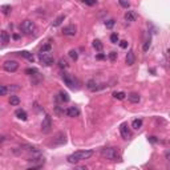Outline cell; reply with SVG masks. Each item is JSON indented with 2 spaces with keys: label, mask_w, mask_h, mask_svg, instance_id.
Returning <instances> with one entry per match:
<instances>
[{
  "label": "cell",
  "mask_w": 170,
  "mask_h": 170,
  "mask_svg": "<svg viewBox=\"0 0 170 170\" xmlns=\"http://www.w3.org/2000/svg\"><path fill=\"white\" fill-rule=\"evenodd\" d=\"M93 155V150H78L74 151L73 154L68 155V162L69 163H78L80 161H84V159H88Z\"/></svg>",
  "instance_id": "6da1fadb"
},
{
  "label": "cell",
  "mask_w": 170,
  "mask_h": 170,
  "mask_svg": "<svg viewBox=\"0 0 170 170\" xmlns=\"http://www.w3.org/2000/svg\"><path fill=\"white\" fill-rule=\"evenodd\" d=\"M101 155L110 161H118L120 159V153L116 147H104L101 149Z\"/></svg>",
  "instance_id": "7a4b0ae2"
},
{
  "label": "cell",
  "mask_w": 170,
  "mask_h": 170,
  "mask_svg": "<svg viewBox=\"0 0 170 170\" xmlns=\"http://www.w3.org/2000/svg\"><path fill=\"white\" fill-rule=\"evenodd\" d=\"M20 31L23 32L24 35H32L36 32V25L31 20H24L23 23L20 24Z\"/></svg>",
  "instance_id": "3957f363"
},
{
  "label": "cell",
  "mask_w": 170,
  "mask_h": 170,
  "mask_svg": "<svg viewBox=\"0 0 170 170\" xmlns=\"http://www.w3.org/2000/svg\"><path fill=\"white\" fill-rule=\"evenodd\" d=\"M3 68H4V70L13 73V72H16V70L19 69V62L15 61V60H7V61H4Z\"/></svg>",
  "instance_id": "277c9868"
},
{
  "label": "cell",
  "mask_w": 170,
  "mask_h": 170,
  "mask_svg": "<svg viewBox=\"0 0 170 170\" xmlns=\"http://www.w3.org/2000/svg\"><path fill=\"white\" fill-rule=\"evenodd\" d=\"M39 58H40V61H41L44 65H46V66H49V65H52V64H54L53 56L49 54V53H39Z\"/></svg>",
  "instance_id": "5b68a950"
},
{
  "label": "cell",
  "mask_w": 170,
  "mask_h": 170,
  "mask_svg": "<svg viewBox=\"0 0 170 170\" xmlns=\"http://www.w3.org/2000/svg\"><path fill=\"white\" fill-rule=\"evenodd\" d=\"M52 129V120L49 116H45V118L41 122V131L42 133H49Z\"/></svg>",
  "instance_id": "8992f818"
},
{
  "label": "cell",
  "mask_w": 170,
  "mask_h": 170,
  "mask_svg": "<svg viewBox=\"0 0 170 170\" xmlns=\"http://www.w3.org/2000/svg\"><path fill=\"white\" fill-rule=\"evenodd\" d=\"M62 80H64V82H65L69 88H76V84H77V81L74 80V77H72L70 74L68 73H62Z\"/></svg>",
  "instance_id": "52a82bcc"
},
{
  "label": "cell",
  "mask_w": 170,
  "mask_h": 170,
  "mask_svg": "<svg viewBox=\"0 0 170 170\" xmlns=\"http://www.w3.org/2000/svg\"><path fill=\"white\" fill-rule=\"evenodd\" d=\"M76 33H77V29H76V27L72 25V24L62 28V35L64 36H70V37H72V36H74Z\"/></svg>",
  "instance_id": "ba28073f"
},
{
  "label": "cell",
  "mask_w": 170,
  "mask_h": 170,
  "mask_svg": "<svg viewBox=\"0 0 170 170\" xmlns=\"http://www.w3.org/2000/svg\"><path fill=\"white\" fill-rule=\"evenodd\" d=\"M120 131H121L122 138H124V139H129V137H130V130H129V127H127L126 122H122V124L120 125Z\"/></svg>",
  "instance_id": "9c48e42d"
},
{
  "label": "cell",
  "mask_w": 170,
  "mask_h": 170,
  "mask_svg": "<svg viewBox=\"0 0 170 170\" xmlns=\"http://www.w3.org/2000/svg\"><path fill=\"white\" fill-rule=\"evenodd\" d=\"M64 113H65L68 117H77L78 114H80V110H78L76 106H69V108H66L65 110H64Z\"/></svg>",
  "instance_id": "30bf717a"
},
{
  "label": "cell",
  "mask_w": 170,
  "mask_h": 170,
  "mask_svg": "<svg viewBox=\"0 0 170 170\" xmlns=\"http://www.w3.org/2000/svg\"><path fill=\"white\" fill-rule=\"evenodd\" d=\"M125 61H126V64L127 65H133L135 62V56H134V52L133 50H129L127 52V54H126V58H125Z\"/></svg>",
  "instance_id": "8fae6325"
},
{
  "label": "cell",
  "mask_w": 170,
  "mask_h": 170,
  "mask_svg": "<svg viewBox=\"0 0 170 170\" xmlns=\"http://www.w3.org/2000/svg\"><path fill=\"white\" fill-rule=\"evenodd\" d=\"M125 20L126 21H135L137 20V13L135 11H127L125 13Z\"/></svg>",
  "instance_id": "7c38bea8"
},
{
  "label": "cell",
  "mask_w": 170,
  "mask_h": 170,
  "mask_svg": "<svg viewBox=\"0 0 170 170\" xmlns=\"http://www.w3.org/2000/svg\"><path fill=\"white\" fill-rule=\"evenodd\" d=\"M127 98H129V101L130 102H133V104H138L139 101H141V97H139V94L138 93H130L129 96H127Z\"/></svg>",
  "instance_id": "4fadbf2b"
},
{
  "label": "cell",
  "mask_w": 170,
  "mask_h": 170,
  "mask_svg": "<svg viewBox=\"0 0 170 170\" xmlns=\"http://www.w3.org/2000/svg\"><path fill=\"white\" fill-rule=\"evenodd\" d=\"M15 114H16V117L21 121H27V118H28L27 113H25V110H23V109H17L15 112Z\"/></svg>",
  "instance_id": "5bb4252c"
},
{
  "label": "cell",
  "mask_w": 170,
  "mask_h": 170,
  "mask_svg": "<svg viewBox=\"0 0 170 170\" xmlns=\"http://www.w3.org/2000/svg\"><path fill=\"white\" fill-rule=\"evenodd\" d=\"M86 88L89 89V90H97L98 89V85H97V81L96 80H88V82H86Z\"/></svg>",
  "instance_id": "9a60e30c"
},
{
  "label": "cell",
  "mask_w": 170,
  "mask_h": 170,
  "mask_svg": "<svg viewBox=\"0 0 170 170\" xmlns=\"http://www.w3.org/2000/svg\"><path fill=\"white\" fill-rule=\"evenodd\" d=\"M0 40L3 41V44H7V42H9V35H8V32H5V31L0 32Z\"/></svg>",
  "instance_id": "2e32d148"
},
{
  "label": "cell",
  "mask_w": 170,
  "mask_h": 170,
  "mask_svg": "<svg viewBox=\"0 0 170 170\" xmlns=\"http://www.w3.org/2000/svg\"><path fill=\"white\" fill-rule=\"evenodd\" d=\"M20 56H23V57H25L27 60H29V61H33L35 60V57L32 56V53H29V52H27V50H23V52H20Z\"/></svg>",
  "instance_id": "e0dca14e"
},
{
  "label": "cell",
  "mask_w": 170,
  "mask_h": 170,
  "mask_svg": "<svg viewBox=\"0 0 170 170\" xmlns=\"http://www.w3.org/2000/svg\"><path fill=\"white\" fill-rule=\"evenodd\" d=\"M93 48H94L97 52H101V50H102V42H101L100 40H94V41H93Z\"/></svg>",
  "instance_id": "ac0fdd59"
},
{
  "label": "cell",
  "mask_w": 170,
  "mask_h": 170,
  "mask_svg": "<svg viewBox=\"0 0 170 170\" xmlns=\"http://www.w3.org/2000/svg\"><path fill=\"white\" fill-rule=\"evenodd\" d=\"M131 126L134 127V129H139V127L142 126V120H141V118H135V120H133Z\"/></svg>",
  "instance_id": "d6986e66"
},
{
  "label": "cell",
  "mask_w": 170,
  "mask_h": 170,
  "mask_svg": "<svg viewBox=\"0 0 170 170\" xmlns=\"http://www.w3.org/2000/svg\"><path fill=\"white\" fill-rule=\"evenodd\" d=\"M9 104L13 105V106H17V105L20 104V98L17 96H11V98H9Z\"/></svg>",
  "instance_id": "ffe728a7"
},
{
  "label": "cell",
  "mask_w": 170,
  "mask_h": 170,
  "mask_svg": "<svg viewBox=\"0 0 170 170\" xmlns=\"http://www.w3.org/2000/svg\"><path fill=\"white\" fill-rule=\"evenodd\" d=\"M58 66H60L61 69H66V68H69V64H68V61H66V60H64V58H60V60H58Z\"/></svg>",
  "instance_id": "44dd1931"
},
{
  "label": "cell",
  "mask_w": 170,
  "mask_h": 170,
  "mask_svg": "<svg viewBox=\"0 0 170 170\" xmlns=\"http://www.w3.org/2000/svg\"><path fill=\"white\" fill-rule=\"evenodd\" d=\"M64 19H65V16H64V15H60L57 19H56L53 23H52V25H53V27H58V25L62 23V20H64Z\"/></svg>",
  "instance_id": "7402d4cb"
},
{
  "label": "cell",
  "mask_w": 170,
  "mask_h": 170,
  "mask_svg": "<svg viewBox=\"0 0 170 170\" xmlns=\"http://www.w3.org/2000/svg\"><path fill=\"white\" fill-rule=\"evenodd\" d=\"M58 96H60V100H61L62 102H68V101L70 100L69 96H68V93H65V92H60Z\"/></svg>",
  "instance_id": "603a6c76"
},
{
  "label": "cell",
  "mask_w": 170,
  "mask_h": 170,
  "mask_svg": "<svg viewBox=\"0 0 170 170\" xmlns=\"http://www.w3.org/2000/svg\"><path fill=\"white\" fill-rule=\"evenodd\" d=\"M113 96H114V98H117V100H124L125 97H126V94H125L124 92H114Z\"/></svg>",
  "instance_id": "cb8c5ba5"
},
{
  "label": "cell",
  "mask_w": 170,
  "mask_h": 170,
  "mask_svg": "<svg viewBox=\"0 0 170 170\" xmlns=\"http://www.w3.org/2000/svg\"><path fill=\"white\" fill-rule=\"evenodd\" d=\"M52 49V45L50 44H45V45L41 46V49H40V53H45V52H49Z\"/></svg>",
  "instance_id": "d4e9b609"
},
{
  "label": "cell",
  "mask_w": 170,
  "mask_h": 170,
  "mask_svg": "<svg viewBox=\"0 0 170 170\" xmlns=\"http://www.w3.org/2000/svg\"><path fill=\"white\" fill-rule=\"evenodd\" d=\"M25 73L32 76V74H37L39 73V70L36 69V68H27V69H25Z\"/></svg>",
  "instance_id": "484cf974"
},
{
  "label": "cell",
  "mask_w": 170,
  "mask_h": 170,
  "mask_svg": "<svg viewBox=\"0 0 170 170\" xmlns=\"http://www.w3.org/2000/svg\"><path fill=\"white\" fill-rule=\"evenodd\" d=\"M118 3H120V5L121 7H124V8H129L130 7V3H129V1H127V0H118Z\"/></svg>",
  "instance_id": "4316f807"
},
{
  "label": "cell",
  "mask_w": 170,
  "mask_h": 170,
  "mask_svg": "<svg viewBox=\"0 0 170 170\" xmlns=\"http://www.w3.org/2000/svg\"><path fill=\"white\" fill-rule=\"evenodd\" d=\"M1 11H3L4 15H9V12H11V5H3V7H1Z\"/></svg>",
  "instance_id": "83f0119b"
},
{
  "label": "cell",
  "mask_w": 170,
  "mask_h": 170,
  "mask_svg": "<svg viewBox=\"0 0 170 170\" xmlns=\"http://www.w3.org/2000/svg\"><path fill=\"white\" fill-rule=\"evenodd\" d=\"M8 93V88L4 85H0V96H5Z\"/></svg>",
  "instance_id": "f1b7e54d"
},
{
  "label": "cell",
  "mask_w": 170,
  "mask_h": 170,
  "mask_svg": "<svg viewBox=\"0 0 170 170\" xmlns=\"http://www.w3.org/2000/svg\"><path fill=\"white\" fill-rule=\"evenodd\" d=\"M110 41H112L113 44H117V42H118V35H117V33H112V35H110Z\"/></svg>",
  "instance_id": "f546056e"
},
{
  "label": "cell",
  "mask_w": 170,
  "mask_h": 170,
  "mask_svg": "<svg viewBox=\"0 0 170 170\" xmlns=\"http://www.w3.org/2000/svg\"><path fill=\"white\" fill-rule=\"evenodd\" d=\"M69 56L73 58V60H77V58H78V54H77V52H76L74 49H70L69 50Z\"/></svg>",
  "instance_id": "4dcf8cb0"
},
{
  "label": "cell",
  "mask_w": 170,
  "mask_h": 170,
  "mask_svg": "<svg viewBox=\"0 0 170 170\" xmlns=\"http://www.w3.org/2000/svg\"><path fill=\"white\" fill-rule=\"evenodd\" d=\"M150 42H151L150 39L145 41V44H143V52H147V50H149V48H150Z\"/></svg>",
  "instance_id": "1f68e13d"
},
{
  "label": "cell",
  "mask_w": 170,
  "mask_h": 170,
  "mask_svg": "<svg viewBox=\"0 0 170 170\" xmlns=\"http://www.w3.org/2000/svg\"><path fill=\"white\" fill-rule=\"evenodd\" d=\"M81 1H82V3H85L86 5H90V7L97 3V0H81Z\"/></svg>",
  "instance_id": "d6a6232c"
},
{
  "label": "cell",
  "mask_w": 170,
  "mask_h": 170,
  "mask_svg": "<svg viewBox=\"0 0 170 170\" xmlns=\"http://www.w3.org/2000/svg\"><path fill=\"white\" fill-rule=\"evenodd\" d=\"M109 58H110V61H116L117 60V52H110V53H109Z\"/></svg>",
  "instance_id": "836d02e7"
},
{
  "label": "cell",
  "mask_w": 170,
  "mask_h": 170,
  "mask_svg": "<svg viewBox=\"0 0 170 170\" xmlns=\"http://www.w3.org/2000/svg\"><path fill=\"white\" fill-rule=\"evenodd\" d=\"M105 25H106V28H113V25H114V20L110 19V20H108V21H105Z\"/></svg>",
  "instance_id": "e575fe53"
},
{
  "label": "cell",
  "mask_w": 170,
  "mask_h": 170,
  "mask_svg": "<svg viewBox=\"0 0 170 170\" xmlns=\"http://www.w3.org/2000/svg\"><path fill=\"white\" fill-rule=\"evenodd\" d=\"M120 46L122 48V49L127 48V41H126V40H122V41H120Z\"/></svg>",
  "instance_id": "d590c367"
},
{
  "label": "cell",
  "mask_w": 170,
  "mask_h": 170,
  "mask_svg": "<svg viewBox=\"0 0 170 170\" xmlns=\"http://www.w3.org/2000/svg\"><path fill=\"white\" fill-rule=\"evenodd\" d=\"M149 142L155 143V142H157V137H154V135H151V137H149Z\"/></svg>",
  "instance_id": "8d00e7d4"
},
{
  "label": "cell",
  "mask_w": 170,
  "mask_h": 170,
  "mask_svg": "<svg viewBox=\"0 0 170 170\" xmlns=\"http://www.w3.org/2000/svg\"><path fill=\"white\" fill-rule=\"evenodd\" d=\"M105 57H106L105 54H97V58H98V60H104Z\"/></svg>",
  "instance_id": "74e56055"
},
{
  "label": "cell",
  "mask_w": 170,
  "mask_h": 170,
  "mask_svg": "<svg viewBox=\"0 0 170 170\" xmlns=\"http://www.w3.org/2000/svg\"><path fill=\"white\" fill-rule=\"evenodd\" d=\"M19 86H8V90H17Z\"/></svg>",
  "instance_id": "f35d334b"
},
{
  "label": "cell",
  "mask_w": 170,
  "mask_h": 170,
  "mask_svg": "<svg viewBox=\"0 0 170 170\" xmlns=\"http://www.w3.org/2000/svg\"><path fill=\"white\" fill-rule=\"evenodd\" d=\"M3 141H4V137H0V146H1V143H3Z\"/></svg>",
  "instance_id": "ab89813d"
}]
</instances>
